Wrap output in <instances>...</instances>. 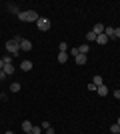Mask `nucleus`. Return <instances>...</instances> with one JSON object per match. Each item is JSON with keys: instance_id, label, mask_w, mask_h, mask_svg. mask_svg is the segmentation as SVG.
<instances>
[{"instance_id": "obj_29", "label": "nucleus", "mask_w": 120, "mask_h": 134, "mask_svg": "<svg viewBox=\"0 0 120 134\" xmlns=\"http://www.w3.org/2000/svg\"><path fill=\"white\" fill-rule=\"evenodd\" d=\"M114 98H118V100H120V90H114Z\"/></svg>"}, {"instance_id": "obj_22", "label": "nucleus", "mask_w": 120, "mask_h": 134, "mask_svg": "<svg viewBox=\"0 0 120 134\" xmlns=\"http://www.w3.org/2000/svg\"><path fill=\"white\" fill-rule=\"evenodd\" d=\"M68 50V44H66V42H60V52H66Z\"/></svg>"}, {"instance_id": "obj_33", "label": "nucleus", "mask_w": 120, "mask_h": 134, "mask_svg": "<svg viewBox=\"0 0 120 134\" xmlns=\"http://www.w3.org/2000/svg\"><path fill=\"white\" fill-rule=\"evenodd\" d=\"M24 134H32V132H24Z\"/></svg>"}, {"instance_id": "obj_20", "label": "nucleus", "mask_w": 120, "mask_h": 134, "mask_svg": "<svg viewBox=\"0 0 120 134\" xmlns=\"http://www.w3.org/2000/svg\"><path fill=\"white\" fill-rule=\"evenodd\" d=\"M2 60H4V64H12V56H10V54H6Z\"/></svg>"}, {"instance_id": "obj_14", "label": "nucleus", "mask_w": 120, "mask_h": 134, "mask_svg": "<svg viewBox=\"0 0 120 134\" xmlns=\"http://www.w3.org/2000/svg\"><path fill=\"white\" fill-rule=\"evenodd\" d=\"M8 10H10L12 14H16V16H18V14H20V12H22V10H20V8H18L16 4H8Z\"/></svg>"}, {"instance_id": "obj_12", "label": "nucleus", "mask_w": 120, "mask_h": 134, "mask_svg": "<svg viewBox=\"0 0 120 134\" xmlns=\"http://www.w3.org/2000/svg\"><path fill=\"white\" fill-rule=\"evenodd\" d=\"M66 60H68V52H58V62H60V64H64Z\"/></svg>"}, {"instance_id": "obj_4", "label": "nucleus", "mask_w": 120, "mask_h": 134, "mask_svg": "<svg viewBox=\"0 0 120 134\" xmlns=\"http://www.w3.org/2000/svg\"><path fill=\"white\" fill-rule=\"evenodd\" d=\"M20 50H24V52H30V50H32V42L24 38L22 42H20Z\"/></svg>"}, {"instance_id": "obj_17", "label": "nucleus", "mask_w": 120, "mask_h": 134, "mask_svg": "<svg viewBox=\"0 0 120 134\" xmlns=\"http://www.w3.org/2000/svg\"><path fill=\"white\" fill-rule=\"evenodd\" d=\"M86 40H88V42H96V34H94V32L90 30V32L86 34Z\"/></svg>"}, {"instance_id": "obj_18", "label": "nucleus", "mask_w": 120, "mask_h": 134, "mask_svg": "<svg viewBox=\"0 0 120 134\" xmlns=\"http://www.w3.org/2000/svg\"><path fill=\"white\" fill-rule=\"evenodd\" d=\"M20 88H22V86H20L18 82H12V84H10V92H18Z\"/></svg>"}, {"instance_id": "obj_8", "label": "nucleus", "mask_w": 120, "mask_h": 134, "mask_svg": "<svg viewBox=\"0 0 120 134\" xmlns=\"http://www.w3.org/2000/svg\"><path fill=\"white\" fill-rule=\"evenodd\" d=\"M96 92H98V96H108V86H104V84H102V86H98V88H96Z\"/></svg>"}, {"instance_id": "obj_26", "label": "nucleus", "mask_w": 120, "mask_h": 134, "mask_svg": "<svg viewBox=\"0 0 120 134\" xmlns=\"http://www.w3.org/2000/svg\"><path fill=\"white\" fill-rule=\"evenodd\" d=\"M114 38H120V28H114Z\"/></svg>"}, {"instance_id": "obj_31", "label": "nucleus", "mask_w": 120, "mask_h": 134, "mask_svg": "<svg viewBox=\"0 0 120 134\" xmlns=\"http://www.w3.org/2000/svg\"><path fill=\"white\" fill-rule=\"evenodd\" d=\"M4 134H14V132H12V130H8V132H4Z\"/></svg>"}, {"instance_id": "obj_13", "label": "nucleus", "mask_w": 120, "mask_h": 134, "mask_svg": "<svg viewBox=\"0 0 120 134\" xmlns=\"http://www.w3.org/2000/svg\"><path fill=\"white\" fill-rule=\"evenodd\" d=\"M88 52H90V46H88V44L78 46V54H88Z\"/></svg>"}, {"instance_id": "obj_3", "label": "nucleus", "mask_w": 120, "mask_h": 134, "mask_svg": "<svg viewBox=\"0 0 120 134\" xmlns=\"http://www.w3.org/2000/svg\"><path fill=\"white\" fill-rule=\"evenodd\" d=\"M38 12H36V10H28V12H26V20H28V22H38Z\"/></svg>"}, {"instance_id": "obj_28", "label": "nucleus", "mask_w": 120, "mask_h": 134, "mask_svg": "<svg viewBox=\"0 0 120 134\" xmlns=\"http://www.w3.org/2000/svg\"><path fill=\"white\" fill-rule=\"evenodd\" d=\"M6 78V72H4V70H0V80H4Z\"/></svg>"}, {"instance_id": "obj_21", "label": "nucleus", "mask_w": 120, "mask_h": 134, "mask_svg": "<svg viewBox=\"0 0 120 134\" xmlns=\"http://www.w3.org/2000/svg\"><path fill=\"white\" fill-rule=\"evenodd\" d=\"M42 132V126H32V134H40Z\"/></svg>"}, {"instance_id": "obj_19", "label": "nucleus", "mask_w": 120, "mask_h": 134, "mask_svg": "<svg viewBox=\"0 0 120 134\" xmlns=\"http://www.w3.org/2000/svg\"><path fill=\"white\" fill-rule=\"evenodd\" d=\"M118 130H120L118 124H112V126H110V132H112V134H118Z\"/></svg>"}, {"instance_id": "obj_2", "label": "nucleus", "mask_w": 120, "mask_h": 134, "mask_svg": "<svg viewBox=\"0 0 120 134\" xmlns=\"http://www.w3.org/2000/svg\"><path fill=\"white\" fill-rule=\"evenodd\" d=\"M36 26H38L40 32H46V30H50V20L40 16V18H38V22H36Z\"/></svg>"}, {"instance_id": "obj_6", "label": "nucleus", "mask_w": 120, "mask_h": 134, "mask_svg": "<svg viewBox=\"0 0 120 134\" xmlns=\"http://www.w3.org/2000/svg\"><path fill=\"white\" fill-rule=\"evenodd\" d=\"M74 60H76V64H80V66H82V64H86V60H88V58H86V54H76Z\"/></svg>"}, {"instance_id": "obj_1", "label": "nucleus", "mask_w": 120, "mask_h": 134, "mask_svg": "<svg viewBox=\"0 0 120 134\" xmlns=\"http://www.w3.org/2000/svg\"><path fill=\"white\" fill-rule=\"evenodd\" d=\"M6 50L10 52L12 56H16V54H20V44L14 42V40H8V42H6Z\"/></svg>"}, {"instance_id": "obj_23", "label": "nucleus", "mask_w": 120, "mask_h": 134, "mask_svg": "<svg viewBox=\"0 0 120 134\" xmlns=\"http://www.w3.org/2000/svg\"><path fill=\"white\" fill-rule=\"evenodd\" d=\"M18 20H22V22H26V12H20V14H18Z\"/></svg>"}, {"instance_id": "obj_10", "label": "nucleus", "mask_w": 120, "mask_h": 134, "mask_svg": "<svg viewBox=\"0 0 120 134\" xmlns=\"http://www.w3.org/2000/svg\"><path fill=\"white\" fill-rule=\"evenodd\" d=\"M22 130L24 132H32V122H30V120H24L22 122Z\"/></svg>"}, {"instance_id": "obj_9", "label": "nucleus", "mask_w": 120, "mask_h": 134, "mask_svg": "<svg viewBox=\"0 0 120 134\" xmlns=\"http://www.w3.org/2000/svg\"><path fill=\"white\" fill-rule=\"evenodd\" d=\"M92 32L96 34V36H98V34H102V32H104V24H100V22H98V24H94V28H92Z\"/></svg>"}, {"instance_id": "obj_32", "label": "nucleus", "mask_w": 120, "mask_h": 134, "mask_svg": "<svg viewBox=\"0 0 120 134\" xmlns=\"http://www.w3.org/2000/svg\"><path fill=\"white\" fill-rule=\"evenodd\" d=\"M116 124H118V126H120V118H118V122H116Z\"/></svg>"}, {"instance_id": "obj_25", "label": "nucleus", "mask_w": 120, "mask_h": 134, "mask_svg": "<svg viewBox=\"0 0 120 134\" xmlns=\"http://www.w3.org/2000/svg\"><path fill=\"white\" fill-rule=\"evenodd\" d=\"M46 128H50V122H46V120H44V122H42V130H46Z\"/></svg>"}, {"instance_id": "obj_15", "label": "nucleus", "mask_w": 120, "mask_h": 134, "mask_svg": "<svg viewBox=\"0 0 120 134\" xmlns=\"http://www.w3.org/2000/svg\"><path fill=\"white\" fill-rule=\"evenodd\" d=\"M92 84H94V86H96V88H98V86H102V76H94V78H92Z\"/></svg>"}, {"instance_id": "obj_7", "label": "nucleus", "mask_w": 120, "mask_h": 134, "mask_svg": "<svg viewBox=\"0 0 120 134\" xmlns=\"http://www.w3.org/2000/svg\"><path fill=\"white\" fill-rule=\"evenodd\" d=\"M96 42H98V44H100V46H102V44H106V42H108V36H106V34H98V36H96Z\"/></svg>"}, {"instance_id": "obj_11", "label": "nucleus", "mask_w": 120, "mask_h": 134, "mask_svg": "<svg viewBox=\"0 0 120 134\" xmlns=\"http://www.w3.org/2000/svg\"><path fill=\"white\" fill-rule=\"evenodd\" d=\"M104 34H106L108 38H114V28L112 26H104Z\"/></svg>"}, {"instance_id": "obj_27", "label": "nucleus", "mask_w": 120, "mask_h": 134, "mask_svg": "<svg viewBox=\"0 0 120 134\" xmlns=\"http://www.w3.org/2000/svg\"><path fill=\"white\" fill-rule=\"evenodd\" d=\"M46 134H56V132H54V128L50 126V128H46Z\"/></svg>"}, {"instance_id": "obj_16", "label": "nucleus", "mask_w": 120, "mask_h": 134, "mask_svg": "<svg viewBox=\"0 0 120 134\" xmlns=\"http://www.w3.org/2000/svg\"><path fill=\"white\" fill-rule=\"evenodd\" d=\"M2 70H4V72H6V76H8V74H12V72H14V66H12V64H4V68H2Z\"/></svg>"}, {"instance_id": "obj_30", "label": "nucleus", "mask_w": 120, "mask_h": 134, "mask_svg": "<svg viewBox=\"0 0 120 134\" xmlns=\"http://www.w3.org/2000/svg\"><path fill=\"white\" fill-rule=\"evenodd\" d=\"M2 68H4V60H2V58H0V70H2Z\"/></svg>"}, {"instance_id": "obj_5", "label": "nucleus", "mask_w": 120, "mask_h": 134, "mask_svg": "<svg viewBox=\"0 0 120 134\" xmlns=\"http://www.w3.org/2000/svg\"><path fill=\"white\" fill-rule=\"evenodd\" d=\"M20 68H22L24 72H28V70H32V62L30 60H22L20 62Z\"/></svg>"}, {"instance_id": "obj_24", "label": "nucleus", "mask_w": 120, "mask_h": 134, "mask_svg": "<svg viewBox=\"0 0 120 134\" xmlns=\"http://www.w3.org/2000/svg\"><path fill=\"white\" fill-rule=\"evenodd\" d=\"M68 54H72V56H76V54H78V46H76V48H72V50H70V52H68Z\"/></svg>"}]
</instances>
